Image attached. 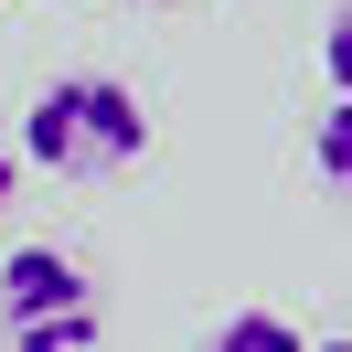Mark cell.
<instances>
[{"label":"cell","mask_w":352,"mask_h":352,"mask_svg":"<svg viewBox=\"0 0 352 352\" xmlns=\"http://www.w3.org/2000/svg\"><path fill=\"white\" fill-rule=\"evenodd\" d=\"M150 150V118L118 75H54L22 107V160H43L54 182H118Z\"/></svg>","instance_id":"obj_1"},{"label":"cell","mask_w":352,"mask_h":352,"mask_svg":"<svg viewBox=\"0 0 352 352\" xmlns=\"http://www.w3.org/2000/svg\"><path fill=\"white\" fill-rule=\"evenodd\" d=\"M107 309L75 245H22L0 256V352H96Z\"/></svg>","instance_id":"obj_2"},{"label":"cell","mask_w":352,"mask_h":352,"mask_svg":"<svg viewBox=\"0 0 352 352\" xmlns=\"http://www.w3.org/2000/svg\"><path fill=\"white\" fill-rule=\"evenodd\" d=\"M203 352H309V342H299V320H278V309H235V320H214Z\"/></svg>","instance_id":"obj_3"},{"label":"cell","mask_w":352,"mask_h":352,"mask_svg":"<svg viewBox=\"0 0 352 352\" xmlns=\"http://www.w3.org/2000/svg\"><path fill=\"white\" fill-rule=\"evenodd\" d=\"M309 171H320L331 192H352V96L320 107V129H309Z\"/></svg>","instance_id":"obj_4"},{"label":"cell","mask_w":352,"mask_h":352,"mask_svg":"<svg viewBox=\"0 0 352 352\" xmlns=\"http://www.w3.org/2000/svg\"><path fill=\"white\" fill-rule=\"evenodd\" d=\"M320 75H331V96H352V0L331 11V32H320Z\"/></svg>","instance_id":"obj_5"},{"label":"cell","mask_w":352,"mask_h":352,"mask_svg":"<svg viewBox=\"0 0 352 352\" xmlns=\"http://www.w3.org/2000/svg\"><path fill=\"white\" fill-rule=\"evenodd\" d=\"M11 192H22V139H0V214H11Z\"/></svg>","instance_id":"obj_6"},{"label":"cell","mask_w":352,"mask_h":352,"mask_svg":"<svg viewBox=\"0 0 352 352\" xmlns=\"http://www.w3.org/2000/svg\"><path fill=\"white\" fill-rule=\"evenodd\" d=\"M309 352H352V331H331V342H309Z\"/></svg>","instance_id":"obj_7"}]
</instances>
